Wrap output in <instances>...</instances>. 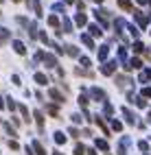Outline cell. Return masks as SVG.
<instances>
[{
    "mask_svg": "<svg viewBox=\"0 0 151 155\" xmlns=\"http://www.w3.org/2000/svg\"><path fill=\"white\" fill-rule=\"evenodd\" d=\"M13 46H15V50H18V53H24V46H22V44H20V42H15Z\"/></svg>",
    "mask_w": 151,
    "mask_h": 155,
    "instance_id": "2",
    "label": "cell"
},
{
    "mask_svg": "<svg viewBox=\"0 0 151 155\" xmlns=\"http://www.w3.org/2000/svg\"><path fill=\"white\" fill-rule=\"evenodd\" d=\"M120 7H123V9H132V5H129V0H120V2H118Z\"/></svg>",
    "mask_w": 151,
    "mask_h": 155,
    "instance_id": "1",
    "label": "cell"
}]
</instances>
